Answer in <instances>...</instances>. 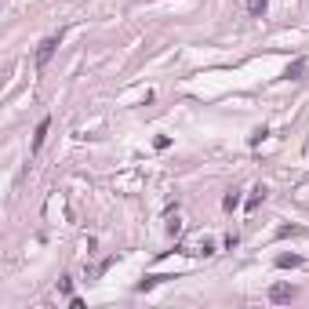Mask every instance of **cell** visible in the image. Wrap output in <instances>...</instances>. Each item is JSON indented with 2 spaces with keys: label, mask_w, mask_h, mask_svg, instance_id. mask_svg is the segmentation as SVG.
Instances as JSON below:
<instances>
[{
  "label": "cell",
  "mask_w": 309,
  "mask_h": 309,
  "mask_svg": "<svg viewBox=\"0 0 309 309\" xmlns=\"http://www.w3.org/2000/svg\"><path fill=\"white\" fill-rule=\"evenodd\" d=\"M59 40H62L59 33H51V36H44V40H40V48H36V69H44V65L51 62V55H55V48H59Z\"/></svg>",
  "instance_id": "1"
},
{
  "label": "cell",
  "mask_w": 309,
  "mask_h": 309,
  "mask_svg": "<svg viewBox=\"0 0 309 309\" xmlns=\"http://www.w3.org/2000/svg\"><path fill=\"white\" fill-rule=\"evenodd\" d=\"M295 295H298V287H291V284H273L269 287V302H277V306H287Z\"/></svg>",
  "instance_id": "2"
},
{
  "label": "cell",
  "mask_w": 309,
  "mask_h": 309,
  "mask_svg": "<svg viewBox=\"0 0 309 309\" xmlns=\"http://www.w3.org/2000/svg\"><path fill=\"white\" fill-rule=\"evenodd\" d=\"M48 131H51V120L44 117L40 124H36V131H33V153H40V149H44V138H48Z\"/></svg>",
  "instance_id": "3"
},
{
  "label": "cell",
  "mask_w": 309,
  "mask_h": 309,
  "mask_svg": "<svg viewBox=\"0 0 309 309\" xmlns=\"http://www.w3.org/2000/svg\"><path fill=\"white\" fill-rule=\"evenodd\" d=\"M306 69H309V59H295V62L284 69V77H287V80H302V77H306Z\"/></svg>",
  "instance_id": "4"
},
{
  "label": "cell",
  "mask_w": 309,
  "mask_h": 309,
  "mask_svg": "<svg viewBox=\"0 0 309 309\" xmlns=\"http://www.w3.org/2000/svg\"><path fill=\"white\" fill-rule=\"evenodd\" d=\"M277 266L280 269H298L302 266V255H277Z\"/></svg>",
  "instance_id": "5"
},
{
  "label": "cell",
  "mask_w": 309,
  "mask_h": 309,
  "mask_svg": "<svg viewBox=\"0 0 309 309\" xmlns=\"http://www.w3.org/2000/svg\"><path fill=\"white\" fill-rule=\"evenodd\" d=\"M222 208H226V211H233V208H240V193H237V189H229L226 196H222Z\"/></svg>",
  "instance_id": "6"
},
{
  "label": "cell",
  "mask_w": 309,
  "mask_h": 309,
  "mask_svg": "<svg viewBox=\"0 0 309 309\" xmlns=\"http://www.w3.org/2000/svg\"><path fill=\"white\" fill-rule=\"evenodd\" d=\"M277 237H306V229H302V226H280Z\"/></svg>",
  "instance_id": "7"
},
{
  "label": "cell",
  "mask_w": 309,
  "mask_h": 309,
  "mask_svg": "<svg viewBox=\"0 0 309 309\" xmlns=\"http://www.w3.org/2000/svg\"><path fill=\"white\" fill-rule=\"evenodd\" d=\"M193 255H215V240H208V237H204L200 244H196V251H193Z\"/></svg>",
  "instance_id": "8"
},
{
  "label": "cell",
  "mask_w": 309,
  "mask_h": 309,
  "mask_svg": "<svg viewBox=\"0 0 309 309\" xmlns=\"http://www.w3.org/2000/svg\"><path fill=\"white\" fill-rule=\"evenodd\" d=\"M266 200V185H258L255 193H251V200H247V208H258V204Z\"/></svg>",
  "instance_id": "9"
},
{
  "label": "cell",
  "mask_w": 309,
  "mask_h": 309,
  "mask_svg": "<svg viewBox=\"0 0 309 309\" xmlns=\"http://www.w3.org/2000/svg\"><path fill=\"white\" fill-rule=\"evenodd\" d=\"M167 233H171V237H179V233H182V222H179V215H171V218H167Z\"/></svg>",
  "instance_id": "10"
},
{
  "label": "cell",
  "mask_w": 309,
  "mask_h": 309,
  "mask_svg": "<svg viewBox=\"0 0 309 309\" xmlns=\"http://www.w3.org/2000/svg\"><path fill=\"white\" fill-rule=\"evenodd\" d=\"M247 11H251V15L258 18L262 11H266V0H247Z\"/></svg>",
  "instance_id": "11"
},
{
  "label": "cell",
  "mask_w": 309,
  "mask_h": 309,
  "mask_svg": "<svg viewBox=\"0 0 309 309\" xmlns=\"http://www.w3.org/2000/svg\"><path fill=\"white\" fill-rule=\"evenodd\" d=\"M59 291L73 298V280H69V277H62V280H59Z\"/></svg>",
  "instance_id": "12"
},
{
  "label": "cell",
  "mask_w": 309,
  "mask_h": 309,
  "mask_svg": "<svg viewBox=\"0 0 309 309\" xmlns=\"http://www.w3.org/2000/svg\"><path fill=\"white\" fill-rule=\"evenodd\" d=\"M153 146H156V149H167V146H171V138H167V135H156Z\"/></svg>",
  "instance_id": "13"
}]
</instances>
